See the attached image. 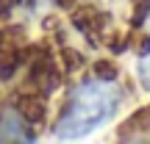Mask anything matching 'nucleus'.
Returning a JSON list of instances; mask_svg holds the SVG:
<instances>
[{
	"mask_svg": "<svg viewBox=\"0 0 150 144\" xmlns=\"http://www.w3.org/2000/svg\"><path fill=\"white\" fill-rule=\"evenodd\" d=\"M120 103H122V89L114 80L103 78L83 80L72 89L70 100L56 122L53 136L56 139H81V136L95 133L100 125H106L117 114Z\"/></svg>",
	"mask_w": 150,
	"mask_h": 144,
	"instance_id": "nucleus-1",
	"label": "nucleus"
},
{
	"mask_svg": "<svg viewBox=\"0 0 150 144\" xmlns=\"http://www.w3.org/2000/svg\"><path fill=\"white\" fill-rule=\"evenodd\" d=\"M139 78H142L145 86H150V53L142 58V64H139Z\"/></svg>",
	"mask_w": 150,
	"mask_h": 144,
	"instance_id": "nucleus-2",
	"label": "nucleus"
}]
</instances>
